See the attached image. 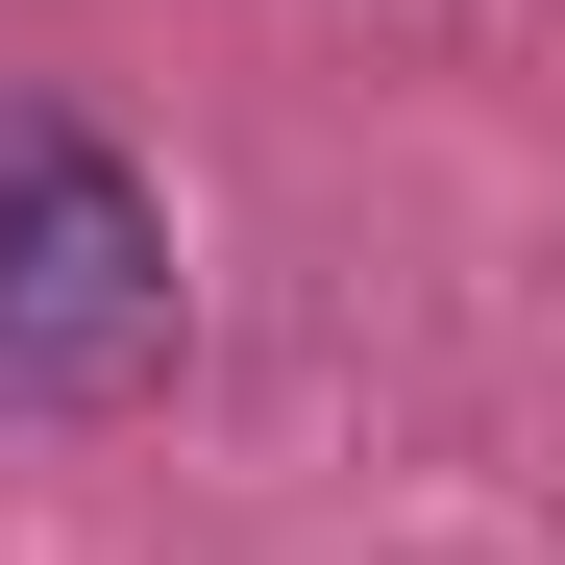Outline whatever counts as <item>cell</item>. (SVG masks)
Wrapping results in <instances>:
<instances>
[{"instance_id": "6da1fadb", "label": "cell", "mask_w": 565, "mask_h": 565, "mask_svg": "<svg viewBox=\"0 0 565 565\" xmlns=\"http://www.w3.org/2000/svg\"><path fill=\"white\" fill-rule=\"evenodd\" d=\"M148 369H172V198L74 99H0V394L25 418H124Z\"/></svg>"}]
</instances>
